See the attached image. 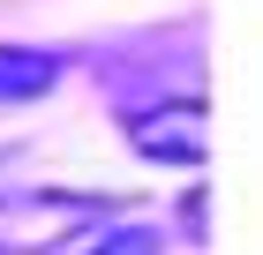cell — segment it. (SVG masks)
Returning <instances> with one entry per match:
<instances>
[{
	"label": "cell",
	"instance_id": "obj_1",
	"mask_svg": "<svg viewBox=\"0 0 263 255\" xmlns=\"http://www.w3.org/2000/svg\"><path fill=\"white\" fill-rule=\"evenodd\" d=\"M128 143H136L151 165H203V158H211V120H203L196 98L151 105V113H128Z\"/></svg>",
	"mask_w": 263,
	"mask_h": 255
},
{
	"label": "cell",
	"instance_id": "obj_2",
	"mask_svg": "<svg viewBox=\"0 0 263 255\" xmlns=\"http://www.w3.org/2000/svg\"><path fill=\"white\" fill-rule=\"evenodd\" d=\"M61 83V53H38V45H0V105H30Z\"/></svg>",
	"mask_w": 263,
	"mask_h": 255
},
{
	"label": "cell",
	"instance_id": "obj_3",
	"mask_svg": "<svg viewBox=\"0 0 263 255\" xmlns=\"http://www.w3.org/2000/svg\"><path fill=\"white\" fill-rule=\"evenodd\" d=\"M165 233H151V225H121V233H98L83 255H158Z\"/></svg>",
	"mask_w": 263,
	"mask_h": 255
}]
</instances>
